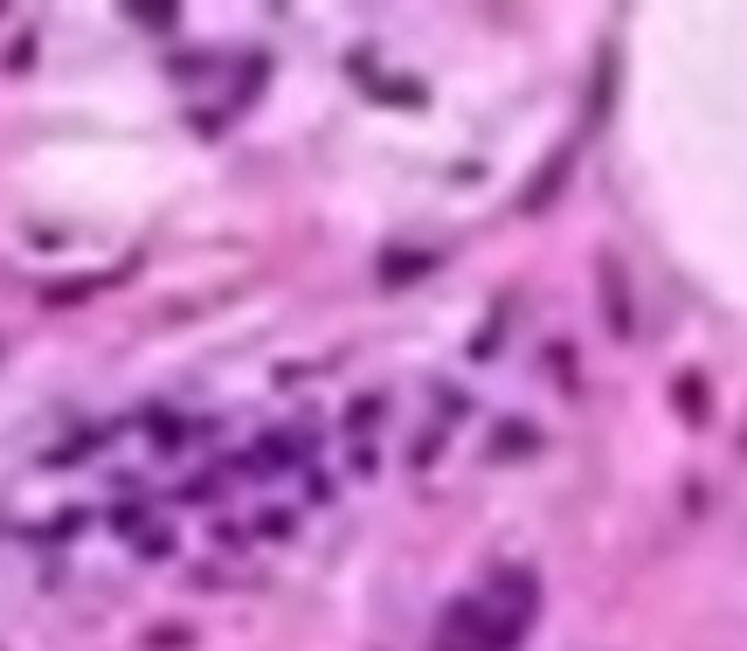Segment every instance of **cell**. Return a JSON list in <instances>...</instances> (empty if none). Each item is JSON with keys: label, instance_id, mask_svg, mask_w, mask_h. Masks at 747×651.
Masks as SVG:
<instances>
[{"label": "cell", "instance_id": "6da1fadb", "mask_svg": "<svg viewBox=\"0 0 747 651\" xmlns=\"http://www.w3.org/2000/svg\"><path fill=\"white\" fill-rule=\"evenodd\" d=\"M436 256L429 250H394V264H381V285H415V277H429Z\"/></svg>", "mask_w": 747, "mask_h": 651}, {"label": "cell", "instance_id": "3957f363", "mask_svg": "<svg viewBox=\"0 0 747 651\" xmlns=\"http://www.w3.org/2000/svg\"><path fill=\"white\" fill-rule=\"evenodd\" d=\"M567 167H575V153H561L554 167H540V181L526 187V208H547V187H561V181H567Z\"/></svg>", "mask_w": 747, "mask_h": 651}, {"label": "cell", "instance_id": "5b68a950", "mask_svg": "<svg viewBox=\"0 0 747 651\" xmlns=\"http://www.w3.org/2000/svg\"><path fill=\"white\" fill-rule=\"evenodd\" d=\"M373 416H381V402H373V396H367V402H354V430H373Z\"/></svg>", "mask_w": 747, "mask_h": 651}, {"label": "cell", "instance_id": "7a4b0ae2", "mask_svg": "<svg viewBox=\"0 0 747 651\" xmlns=\"http://www.w3.org/2000/svg\"><path fill=\"white\" fill-rule=\"evenodd\" d=\"M602 298H609V326L630 333V298H623V264H609L602 256Z\"/></svg>", "mask_w": 747, "mask_h": 651}, {"label": "cell", "instance_id": "277c9868", "mask_svg": "<svg viewBox=\"0 0 747 651\" xmlns=\"http://www.w3.org/2000/svg\"><path fill=\"white\" fill-rule=\"evenodd\" d=\"M97 292V277H70V285H49L42 298H49V306H77V298H91Z\"/></svg>", "mask_w": 747, "mask_h": 651}]
</instances>
